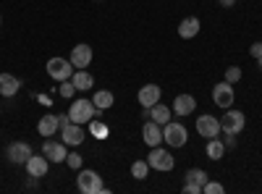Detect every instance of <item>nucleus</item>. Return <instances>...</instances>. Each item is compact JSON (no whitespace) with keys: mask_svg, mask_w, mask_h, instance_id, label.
Wrapping results in <instances>:
<instances>
[{"mask_svg":"<svg viewBox=\"0 0 262 194\" xmlns=\"http://www.w3.org/2000/svg\"><path fill=\"white\" fill-rule=\"evenodd\" d=\"M76 189L81 191V194H105V191H111L105 184H102V176L97 174V170H92V168H81V170H76Z\"/></svg>","mask_w":262,"mask_h":194,"instance_id":"nucleus-1","label":"nucleus"},{"mask_svg":"<svg viewBox=\"0 0 262 194\" xmlns=\"http://www.w3.org/2000/svg\"><path fill=\"white\" fill-rule=\"evenodd\" d=\"M69 116H71V121L74 123H90L92 118H97L100 116V111L95 107V102L90 100V97H76L74 102H71V107H69Z\"/></svg>","mask_w":262,"mask_h":194,"instance_id":"nucleus-2","label":"nucleus"},{"mask_svg":"<svg viewBox=\"0 0 262 194\" xmlns=\"http://www.w3.org/2000/svg\"><path fill=\"white\" fill-rule=\"evenodd\" d=\"M144 160L149 163V170H160V174H168V170L176 168V158H173V153L170 149H163L160 144L149 147V155Z\"/></svg>","mask_w":262,"mask_h":194,"instance_id":"nucleus-3","label":"nucleus"},{"mask_svg":"<svg viewBox=\"0 0 262 194\" xmlns=\"http://www.w3.org/2000/svg\"><path fill=\"white\" fill-rule=\"evenodd\" d=\"M163 142L170 147V149H179V147H186L189 142V132H186V126L179 123V121H168L163 126Z\"/></svg>","mask_w":262,"mask_h":194,"instance_id":"nucleus-4","label":"nucleus"},{"mask_svg":"<svg viewBox=\"0 0 262 194\" xmlns=\"http://www.w3.org/2000/svg\"><path fill=\"white\" fill-rule=\"evenodd\" d=\"M247 126V116L238 107H226V113L221 116V132L223 134H242Z\"/></svg>","mask_w":262,"mask_h":194,"instance_id":"nucleus-5","label":"nucleus"},{"mask_svg":"<svg viewBox=\"0 0 262 194\" xmlns=\"http://www.w3.org/2000/svg\"><path fill=\"white\" fill-rule=\"evenodd\" d=\"M45 71H48V76L50 79H55V81H66V79H71L74 76V63L69 60V58H60V55H55V58H50L48 60V66H45Z\"/></svg>","mask_w":262,"mask_h":194,"instance_id":"nucleus-6","label":"nucleus"},{"mask_svg":"<svg viewBox=\"0 0 262 194\" xmlns=\"http://www.w3.org/2000/svg\"><path fill=\"white\" fill-rule=\"evenodd\" d=\"M196 134L205 137V139H215V137H221V118H215L210 113H202V116H196Z\"/></svg>","mask_w":262,"mask_h":194,"instance_id":"nucleus-7","label":"nucleus"},{"mask_svg":"<svg viewBox=\"0 0 262 194\" xmlns=\"http://www.w3.org/2000/svg\"><path fill=\"white\" fill-rule=\"evenodd\" d=\"M42 155H45L50 163H66L69 144H66V142H55L53 137H48L45 142H42Z\"/></svg>","mask_w":262,"mask_h":194,"instance_id":"nucleus-8","label":"nucleus"},{"mask_svg":"<svg viewBox=\"0 0 262 194\" xmlns=\"http://www.w3.org/2000/svg\"><path fill=\"white\" fill-rule=\"evenodd\" d=\"M233 100H236V92H233V84L228 81H221V84H215L212 87V102L217 107H233Z\"/></svg>","mask_w":262,"mask_h":194,"instance_id":"nucleus-9","label":"nucleus"},{"mask_svg":"<svg viewBox=\"0 0 262 194\" xmlns=\"http://www.w3.org/2000/svg\"><path fill=\"white\" fill-rule=\"evenodd\" d=\"M29 155H32V144H29V142H11V144L6 147V158H8L13 165H27Z\"/></svg>","mask_w":262,"mask_h":194,"instance_id":"nucleus-10","label":"nucleus"},{"mask_svg":"<svg viewBox=\"0 0 262 194\" xmlns=\"http://www.w3.org/2000/svg\"><path fill=\"white\" fill-rule=\"evenodd\" d=\"M92 58H95V50L86 45V42H79V45H74V50H71V55H69V60L74 63V69H90Z\"/></svg>","mask_w":262,"mask_h":194,"instance_id":"nucleus-11","label":"nucleus"},{"mask_svg":"<svg viewBox=\"0 0 262 194\" xmlns=\"http://www.w3.org/2000/svg\"><path fill=\"white\" fill-rule=\"evenodd\" d=\"M142 118H144V121H155V123L165 126L168 121H173V107H168V105L158 102V105H152V107H144Z\"/></svg>","mask_w":262,"mask_h":194,"instance_id":"nucleus-12","label":"nucleus"},{"mask_svg":"<svg viewBox=\"0 0 262 194\" xmlns=\"http://www.w3.org/2000/svg\"><path fill=\"white\" fill-rule=\"evenodd\" d=\"M194 111H196V97H194V95L181 92V95L173 97V113H176V116L186 118V116H191Z\"/></svg>","mask_w":262,"mask_h":194,"instance_id":"nucleus-13","label":"nucleus"},{"mask_svg":"<svg viewBox=\"0 0 262 194\" xmlns=\"http://www.w3.org/2000/svg\"><path fill=\"white\" fill-rule=\"evenodd\" d=\"M86 139V134H84V128H81V123H69V126H63L60 128V142H66L69 147H79L81 142Z\"/></svg>","mask_w":262,"mask_h":194,"instance_id":"nucleus-14","label":"nucleus"},{"mask_svg":"<svg viewBox=\"0 0 262 194\" xmlns=\"http://www.w3.org/2000/svg\"><path fill=\"white\" fill-rule=\"evenodd\" d=\"M163 97V90H160V84H144V87L137 92V100L142 107H152V105H158Z\"/></svg>","mask_w":262,"mask_h":194,"instance_id":"nucleus-15","label":"nucleus"},{"mask_svg":"<svg viewBox=\"0 0 262 194\" xmlns=\"http://www.w3.org/2000/svg\"><path fill=\"white\" fill-rule=\"evenodd\" d=\"M48 170H50V160H48L45 155H29V160H27V174H29L32 179H45Z\"/></svg>","mask_w":262,"mask_h":194,"instance_id":"nucleus-16","label":"nucleus"},{"mask_svg":"<svg viewBox=\"0 0 262 194\" xmlns=\"http://www.w3.org/2000/svg\"><path fill=\"white\" fill-rule=\"evenodd\" d=\"M142 139H144L147 147L163 144V126L155 123V121H144V126H142Z\"/></svg>","mask_w":262,"mask_h":194,"instance_id":"nucleus-17","label":"nucleus"},{"mask_svg":"<svg viewBox=\"0 0 262 194\" xmlns=\"http://www.w3.org/2000/svg\"><path fill=\"white\" fill-rule=\"evenodd\" d=\"M58 132H60V123H58V116L55 113H45V116L37 121V134L42 139H48V137H53Z\"/></svg>","mask_w":262,"mask_h":194,"instance_id":"nucleus-18","label":"nucleus"},{"mask_svg":"<svg viewBox=\"0 0 262 194\" xmlns=\"http://www.w3.org/2000/svg\"><path fill=\"white\" fill-rule=\"evenodd\" d=\"M18 90H21V79L18 76H13V74H0V97H16L18 95Z\"/></svg>","mask_w":262,"mask_h":194,"instance_id":"nucleus-19","label":"nucleus"},{"mask_svg":"<svg viewBox=\"0 0 262 194\" xmlns=\"http://www.w3.org/2000/svg\"><path fill=\"white\" fill-rule=\"evenodd\" d=\"M200 29H202L200 18H196V16H186L181 24H179V37L181 39H194L196 34H200Z\"/></svg>","mask_w":262,"mask_h":194,"instance_id":"nucleus-20","label":"nucleus"},{"mask_svg":"<svg viewBox=\"0 0 262 194\" xmlns=\"http://www.w3.org/2000/svg\"><path fill=\"white\" fill-rule=\"evenodd\" d=\"M71 81H74L76 92H90V90L95 87V76L86 71V69H76L74 76H71Z\"/></svg>","mask_w":262,"mask_h":194,"instance_id":"nucleus-21","label":"nucleus"},{"mask_svg":"<svg viewBox=\"0 0 262 194\" xmlns=\"http://www.w3.org/2000/svg\"><path fill=\"white\" fill-rule=\"evenodd\" d=\"M92 102H95L97 111H111L113 102H116V95H113L111 90H97V92L92 95Z\"/></svg>","mask_w":262,"mask_h":194,"instance_id":"nucleus-22","label":"nucleus"},{"mask_svg":"<svg viewBox=\"0 0 262 194\" xmlns=\"http://www.w3.org/2000/svg\"><path fill=\"white\" fill-rule=\"evenodd\" d=\"M207 158H210V160H223V158H226V144H223L221 137L207 139Z\"/></svg>","mask_w":262,"mask_h":194,"instance_id":"nucleus-23","label":"nucleus"},{"mask_svg":"<svg viewBox=\"0 0 262 194\" xmlns=\"http://www.w3.org/2000/svg\"><path fill=\"white\" fill-rule=\"evenodd\" d=\"M186 181L205 189V184L210 181V176H207V170H202V168H189V170H186Z\"/></svg>","mask_w":262,"mask_h":194,"instance_id":"nucleus-24","label":"nucleus"},{"mask_svg":"<svg viewBox=\"0 0 262 194\" xmlns=\"http://www.w3.org/2000/svg\"><path fill=\"white\" fill-rule=\"evenodd\" d=\"M90 134H92L95 139H107V137H111V128H107V123L92 118V121H90Z\"/></svg>","mask_w":262,"mask_h":194,"instance_id":"nucleus-25","label":"nucleus"},{"mask_svg":"<svg viewBox=\"0 0 262 194\" xmlns=\"http://www.w3.org/2000/svg\"><path fill=\"white\" fill-rule=\"evenodd\" d=\"M131 176H134L137 181H144L149 176V163L147 160H134L131 163Z\"/></svg>","mask_w":262,"mask_h":194,"instance_id":"nucleus-26","label":"nucleus"},{"mask_svg":"<svg viewBox=\"0 0 262 194\" xmlns=\"http://www.w3.org/2000/svg\"><path fill=\"white\" fill-rule=\"evenodd\" d=\"M58 92H60V97H66V100H71V97H76V87H74V81H71V79H66V81H60V87H58Z\"/></svg>","mask_w":262,"mask_h":194,"instance_id":"nucleus-27","label":"nucleus"},{"mask_svg":"<svg viewBox=\"0 0 262 194\" xmlns=\"http://www.w3.org/2000/svg\"><path fill=\"white\" fill-rule=\"evenodd\" d=\"M223 81H228V84L242 81V69H238V66H228V69H226V76H223Z\"/></svg>","mask_w":262,"mask_h":194,"instance_id":"nucleus-28","label":"nucleus"},{"mask_svg":"<svg viewBox=\"0 0 262 194\" xmlns=\"http://www.w3.org/2000/svg\"><path fill=\"white\" fill-rule=\"evenodd\" d=\"M66 163H69V168H71V170H81L84 158H81L79 153H69V155H66Z\"/></svg>","mask_w":262,"mask_h":194,"instance_id":"nucleus-29","label":"nucleus"},{"mask_svg":"<svg viewBox=\"0 0 262 194\" xmlns=\"http://www.w3.org/2000/svg\"><path fill=\"white\" fill-rule=\"evenodd\" d=\"M202 191H205V194H223L226 186H223V184H217V181H207Z\"/></svg>","mask_w":262,"mask_h":194,"instance_id":"nucleus-30","label":"nucleus"},{"mask_svg":"<svg viewBox=\"0 0 262 194\" xmlns=\"http://www.w3.org/2000/svg\"><path fill=\"white\" fill-rule=\"evenodd\" d=\"M221 139H223V144H226V149H228V147H236V142H238V134H223Z\"/></svg>","mask_w":262,"mask_h":194,"instance_id":"nucleus-31","label":"nucleus"},{"mask_svg":"<svg viewBox=\"0 0 262 194\" xmlns=\"http://www.w3.org/2000/svg\"><path fill=\"white\" fill-rule=\"evenodd\" d=\"M184 194H202V186H196V184H184Z\"/></svg>","mask_w":262,"mask_h":194,"instance_id":"nucleus-32","label":"nucleus"},{"mask_svg":"<svg viewBox=\"0 0 262 194\" xmlns=\"http://www.w3.org/2000/svg\"><path fill=\"white\" fill-rule=\"evenodd\" d=\"M249 55L257 60V58H262V42H254V45L249 48Z\"/></svg>","mask_w":262,"mask_h":194,"instance_id":"nucleus-33","label":"nucleus"},{"mask_svg":"<svg viewBox=\"0 0 262 194\" xmlns=\"http://www.w3.org/2000/svg\"><path fill=\"white\" fill-rule=\"evenodd\" d=\"M217 3H221L223 8H233V6H236V0H217Z\"/></svg>","mask_w":262,"mask_h":194,"instance_id":"nucleus-34","label":"nucleus"},{"mask_svg":"<svg viewBox=\"0 0 262 194\" xmlns=\"http://www.w3.org/2000/svg\"><path fill=\"white\" fill-rule=\"evenodd\" d=\"M257 66H259V69H262V58H257Z\"/></svg>","mask_w":262,"mask_h":194,"instance_id":"nucleus-35","label":"nucleus"},{"mask_svg":"<svg viewBox=\"0 0 262 194\" xmlns=\"http://www.w3.org/2000/svg\"><path fill=\"white\" fill-rule=\"evenodd\" d=\"M0 21H3V16H0Z\"/></svg>","mask_w":262,"mask_h":194,"instance_id":"nucleus-36","label":"nucleus"},{"mask_svg":"<svg viewBox=\"0 0 262 194\" xmlns=\"http://www.w3.org/2000/svg\"><path fill=\"white\" fill-rule=\"evenodd\" d=\"M0 113H3V111H0Z\"/></svg>","mask_w":262,"mask_h":194,"instance_id":"nucleus-37","label":"nucleus"}]
</instances>
